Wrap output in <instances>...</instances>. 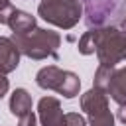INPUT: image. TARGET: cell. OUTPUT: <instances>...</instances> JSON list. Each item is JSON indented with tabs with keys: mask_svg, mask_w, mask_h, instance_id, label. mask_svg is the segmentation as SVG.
<instances>
[{
	"mask_svg": "<svg viewBox=\"0 0 126 126\" xmlns=\"http://www.w3.org/2000/svg\"><path fill=\"white\" fill-rule=\"evenodd\" d=\"M14 43L16 47L20 45V49L30 55V57H45L51 55L57 59V43H59V35L53 32H45V30H35L33 33H14Z\"/></svg>",
	"mask_w": 126,
	"mask_h": 126,
	"instance_id": "obj_1",
	"label": "cell"
},
{
	"mask_svg": "<svg viewBox=\"0 0 126 126\" xmlns=\"http://www.w3.org/2000/svg\"><path fill=\"white\" fill-rule=\"evenodd\" d=\"M87 4V26H102L124 22L126 0H85Z\"/></svg>",
	"mask_w": 126,
	"mask_h": 126,
	"instance_id": "obj_2",
	"label": "cell"
},
{
	"mask_svg": "<svg viewBox=\"0 0 126 126\" xmlns=\"http://www.w3.org/2000/svg\"><path fill=\"white\" fill-rule=\"evenodd\" d=\"M39 16L47 22L57 26L69 28L79 18V4L77 0H43L39 4Z\"/></svg>",
	"mask_w": 126,
	"mask_h": 126,
	"instance_id": "obj_3",
	"label": "cell"
},
{
	"mask_svg": "<svg viewBox=\"0 0 126 126\" xmlns=\"http://www.w3.org/2000/svg\"><path fill=\"white\" fill-rule=\"evenodd\" d=\"M39 116L43 126H63V114L59 110V102L55 98L39 100Z\"/></svg>",
	"mask_w": 126,
	"mask_h": 126,
	"instance_id": "obj_4",
	"label": "cell"
},
{
	"mask_svg": "<svg viewBox=\"0 0 126 126\" xmlns=\"http://www.w3.org/2000/svg\"><path fill=\"white\" fill-rule=\"evenodd\" d=\"M18 67V49L6 37H0V73H8Z\"/></svg>",
	"mask_w": 126,
	"mask_h": 126,
	"instance_id": "obj_5",
	"label": "cell"
},
{
	"mask_svg": "<svg viewBox=\"0 0 126 126\" xmlns=\"http://www.w3.org/2000/svg\"><path fill=\"white\" fill-rule=\"evenodd\" d=\"M8 24L12 26L14 33H28V32H32V28H33L35 22H33V18L30 14L20 12V10H14L10 14V18H8Z\"/></svg>",
	"mask_w": 126,
	"mask_h": 126,
	"instance_id": "obj_6",
	"label": "cell"
},
{
	"mask_svg": "<svg viewBox=\"0 0 126 126\" xmlns=\"http://www.w3.org/2000/svg\"><path fill=\"white\" fill-rule=\"evenodd\" d=\"M32 108V100L28 96V93L24 89H18L14 94H12V100H10V110L12 114H18V116H24L28 114Z\"/></svg>",
	"mask_w": 126,
	"mask_h": 126,
	"instance_id": "obj_7",
	"label": "cell"
},
{
	"mask_svg": "<svg viewBox=\"0 0 126 126\" xmlns=\"http://www.w3.org/2000/svg\"><path fill=\"white\" fill-rule=\"evenodd\" d=\"M20 126H35V120H33V114L28 112L24 116H20Z\"/></svg>",
	"mask_w": 126,
	"mask_h": 126,
	"instance_id": "obj_8",
	"label": "cell"
},
{
	"mask_svg": "<svg viewBox=\"0 0 126 126\" xmlns=\"http://www.w3.org/2000/svg\"><path fill=\"white\" fill-rule=\"evenodd\" d=\"M6 89H8V81H6L4 77H0V98L4 96V93H6Z\"/></svg>",
	"mask_w": 126,
	"mask_h": 126,
	"instance_id": "obj_9",
	"label": "cell"
}]
</instances>
